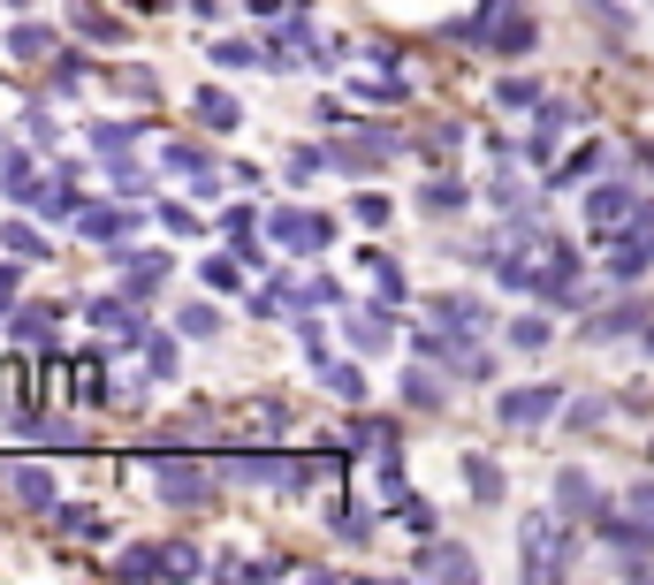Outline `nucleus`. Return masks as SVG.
Returning a JSON list of instances; mask_svg holds the SVG:
<instances>
[{"label":"nucleus","mask_w":654,"mask_h":585,"mask_svg":"<svg viewBox=\"0 0 654 585\" xmlns=\"http://www.w3.org/2000/svg\"><path fill=\"white\" fill-rule=\"evenodd\" d=\"M457 38H465V46H480V38H488L494 54L510 61V54H525L540 31H533V15H525V8H510V0H480V8L457 23Z\"/></svg>","instance_id":"f257e3e1"},{"label":"nucleus","mask_w":654,"mask_h":585,"mask_svg":"<svg viewBox=\"0 0 654 585\" xmlns=\"http://www.w3.org/2000/svg\"><path fill=\"white\" fill-rule=\"evenodd\" d=\"M517 548H525V578H563L579 540H571L556 517H525V525H517Z\"/></svg>","instance_id":"f03ea898"},{"label":"nucleus","mask_w":654,"mask_h":585,"mask_svg":"<svg viewBox=\"0 0 654 585\" xmlns=\"http://www.w3.org/2000/svg\"><path fill=\"white\" fill-rule=\"evenodd\" d=\"M267 236H275L282 251L313 259V251L335 244V213H313V206H275V213H267Z\"/></svg>","instance_id":"7ed1b4c3"},{"label":"nucleus","mask_w":654,"mask_h":585,"mask_svg":"<svg viewBox=\"0 0 654 585\" xmlns=\"http://www.w3.org/2000/svg\"><path fill=\"white\" fill-rule=\"evenodd\" d=\"M153 479H161V502H175V510H198L213 494V471L198 456H175V448H153Z\"/></svg>","instance_id":"20e7f679"},{"label":"nucleus","mask_w":654,"mask_h":585,"mask_svg":"<svg viewBox=\"0 0 654 585\" xmlns=\"http://www.w3.org/2000/svg\"><path fill=\"white\" fill-rule=\"evenodd\" d=\"M556 411H563V388H556V381H533V388H510V396L494 403V419H502V426H517V434H533V426H548Z\"/></svg>","instance_id":"39448f33"},{"label":"nucleus","mask_w":654,"mask_h":585,"mask_svg":"<svg viewBox=\"0 0 654 585\" xmlns=\"http://www.w3.org/2000/svg\"><path fill=\"white\" fill-rule=\"evenodd\" d=\"M647 267H654V206H640V213H632V221L617 229V251H609V274H617V282H640Z\"/></svg>","instance_id":"423d86ee"},{"label":"nucleus","mask_w":654,"mask_h":585,"mask_svg":"<svg viewBox=\"0 0 654 585\" xmlns=\"http://www.w3.org/2000/svg\"><path fill=\"white\" fill-rule=\"evenodd\" d=\"M556 517H571V525H602L609 502H602V487H594L586 471H563V479H556Z\"/></svg>","instance_id":"0eeeda50"},{"label":"nucleus","mask_w":654,"mask_h":585,"mask_svg":"<svg viewBox=\"0 0 654 585\" xmlns=\"http://www.w3.org/2000/svg\"><path fill=\"white\" fill-rule=\"evenodd\" d=\"M84 319H92L100 335H115V342H145V312H138L130 296H92Z\"/></svg>","instance_id":"6e6552de"},{"label":"nucleus","mask_w":654,"mask_h":585,"mask_svg":"<svg viewBox=\"0 0 654 585\" xmlns=\"http://www.w3.org/2000/svg\"><path fill=\"white\" fill-rule=\"evenodd\" d=\"M0 411H8V419H31V411H38V365L0 358Z\"/></svg>","instance_id":"1a4fd4ad"},{"label":"nucleus","mask_w":654,"mask_h":585,"mask_svg":"<svg viewBox=\"0 0 654 585\" xmlns=\"http://www.w3.org/2000/svg\"><path fill=\"white\" fill-rule=\"evenodd\" d=\"M161 160H167V175H183L198 198H213V190H221V167H213V152H206V145H167Z\"/></svg>","instance_id":"9d476101"},{"label":"nucleus","mask_w":654,"mask_h":585,"mask_svg":"<svg viewBox=\"0 0 654 585\" xmlns=\"http://www.w3.org/2000/svg\"><path fill=\"white\" fill-rule=\"evenodd\" d=\"M434 327H449L457 342H480L488 335V304L480 296H434Z\"/></svg>","instance_id":"9b49d317"},{"label":"nucleus","mask_w":654,"mask_h":585,"mask_svg":"<svg viewBox=\"0 0 654 585\" xmlns=\"http://www.w3.org/2000/svg\"><path fill=\"white\" fill-rule=\"evenodd\" d=\"M640 213V198H632V183H602L594 198H586V229H624Z\"/></svg>","instance_id":"f8f14e48"},{"label":"nucleus","mask_w":654,"mask_h":585,"mask_svg":"<svg viewBox=\"0 0 654 585\" xmlns=\"http://www.w3.org/2000/svg\"><path fill=\"white\" fill-rule=\"evenodd\" d=\"M0 479H8V494H15L31 517H46V510H54V471H38V464H8Z\"/></svg>","instance_id":"ddd939ff"},{"label":"nucleus","mask_w":654,"mask_h":585,"mask_svg":"<svg viewBox=\"0 0 654 585\" xmlns=\"http://www.w3.org/2000/svg\"><path fill=\"white\" fill-rule=\"evenodd\" d=\"M313 373H320L327 396H342V403H365V373H358V365H342V358H327L320 342H313Z\"/></svg>","instance_id":"4468645a"},{"label":"nucleus","mask_w":654,"mask_h":585,"mask_svg":"<svg viewBox=\"0 0 654 585\" xmlns=\"http://www.w3.org/2000/svg\"><path fill=\"white\" fill-rule=\"evenodd\" d=\"M130 221H138V213H122V206H84V213H77V229H84L92 244H107V251H122Z\"/></svg>","instance_id":"2eb2a0df"},{"label":"nucleus","mask_w":654,"mask_h":585,"mask_svg":"<svg viewBox=\"0 0 654 585\" xmlns=\"http://www.w3.org/2000/svg\"><path fill=\"white\" fill-rule=\"evenodd\" d=\"M54 327H61V312H54V304H31V312H8V335H15L23 350H54Z\"/></svg>","instance_id":"dca6fc26"},{"label":"nucleus","mask_w":654,"mask_h":585,"mask_svg":"<svg viewBox=\"0 0 654 585\" xmlns=\"http://www.w3.org/2000/svg\"><path fill=\"white\" fill-rule=\"evenodd\" d=\"M579 115L563 107V100H540V122H533V160H548V152L563 145V130H571Z\"/></svg>","instance_id":"f3484780"},{"label":"nucleus","mask_w":654,"mask_h":585,"mask_svg":"<svg viewBox=\"0 0 654 585\" xmlns=\"http://www.w3.org/2000/svg\"><path fill=\"white\" fill-rule=\"evenodd\" d=\"M198 122H206V130H244V107H236V92L206 84V92H198Z\"/></svg>","instance_id":"a211bd4d"},{"label":"nucleus","mask_w":654,"mask_h":585,"mask_svg":"<svg viewBox=\"0 0 654 585\" xmlns=\"http://www.w3.org/2000/svg\"><path fill=\"white\" fill-rule=\"evenodd\" d=\"M472 571H480V563H472L465 548H427V555H419V578H472Z\"/></svg>","instance_id":"6ab92c4d"},{"label":"nucleus","mask_w":654,"mask_h":585,"mask_svg":"<svg viewBox=\"0 0 654 585\" xmlns=\"http://www.w3.org/2000/svg\"><path fill=\"white\" fill-rule=\"evenodd\" d=\"M115 578H167V548H161V540H145V548H130V555L115 563Z\"/></svg>","instance_id":"aec40b11"},{"label":"nucleus","mask_w":654,"mask_h":585,"mask_svg":"<svg viewBox=\"0 0 654 585\" xmlns=\"http://www.w3.org/2000/svg\"><path fill=\"white\" fill-rule=\"evenodd\" d=\"M465 487H472L480 502H502V464H494V456H480V448H472V456H465Z\"/></svg>","instance_id":"412c9836"},{"label":"nucleus","mask_w":654,"mask_h":585,"mask_svg":"<svg viewBox=\"0 0 654 585\" xmlns=\"http://www.w3.org/2000/svg\"><path fill=\"white\" fill-rule=\"evenodd\" d=\"M0 190H8V198H15V206H23V198H38V190H46V183H38V167H31V160H23V152H8V167H0Z\"/></svg>","instance_id":"4be33fe9"},{"label":"nucleus","mask_w":654,"mask_h":585,"mask_svg":"<svg viewBox=\"0 0 654 585\" xmlns=\"http://www.w3.org/2000/svg\"><path fill=\"white\" fill-rule=\"evenodd\" d=\"M404 403H419V411H442V403H449L442 381H434V365H411V373H404Z\"/></svg>","instance_id":"5701e85b"},{"label":"nucleus","mask_w":654,"mask_h":585,"mask_svg":"<svg viewBox=\"0 0 654 585\" xmlns=\"http://www.w3.org/2000/svg\"><path fill=\"white\" fill-rule=\"evenodd\" d=\"M122 267H130V296H153V290H161V282H167V251H145V259L130 251Z\"/></svg>","instance_id":"b1692460"},{"label":"nucleus","mask_w":654,"mask_h":585,"mask_svg":"<svg viewBox=\"0 0 654 585\" xmlns=\"http://www.w3.org/2000/svg\"><path fill=\"white\" fill-rule=\"evenodd\" d=\"M8 54H15V61H46V54H54V31H38V23H15V31H8Z\"/></svg>","instance_id":"393cba45"},{"label":"nucleus","mask_w":654,"mask_h":585,"mask_svg":"<svg viewBox=\"0 0 654 585\" xmlns=\"http://www.w3.org/2000/svg\"><path fill=\"white\" fill-rule=\"evenodd\" d=\"M640 319H647V304L632 296V304H617V312H602V319H586V335H602V342H609V335H632Z\"/></svg>","instance_id":"a878e982"},{"label":"nucleus","mask_w":654,"mask_h":585,"mask_svg":"<svg viewBox=\"0 0 654 585\" xmlns=\"http://www.w3.org/2000/svg\"><path fill=\"white\" fill-rule=\"evenodd\" d=\"M54 525H61V533H77V540H107V517H100V510H77V502H69V510L54 502Z\"/></svg>","instance_id":"bb28decb"},{"label":"nucleus","mask_w":654,"mask_h":585,"mask_svg":"<svg viewBox=\"0 0 654 585\" xmlns=\"http://www.w3.org/2000/svg\"><path fill=\"white\" fill-rule=\"evenodd\" d=\"M0 244H8L15 259H46V251H54V244H46V236H38L31 221H8V229H0Z\"/></svg>","instance_id":"cd10ccee"},{"label":"nucleus","mask_w":654,"mask_h":585,"mask_svg":"<svg viewBox=\"0 0 654 585\" xmlns=\"http://www.w3.org/2000/svg\"><path fill=\"white\" fill-rule=\"evenodd\" d=\"M350 441H358V448H381V456H396V426H388V419H350Z\"/></svg>","instance_id":"c85d7f7f"},{"label":"nucleus","mask_w":654,"mask_h":585,"mask_svg":"<svg viewBox=\"0 0 654 585\" xmlns=\"http://www.w3.org/2000/svg\"><path fill=\"white\" fill-rule=\"evenodd\" d=\"M161 548H167V578H206V555L190 540H161Z\"/></svg>","instance_id":"c756f323"},{"label":"nucleus","mask_w":654,"mask_h":585,"mask_svg":"<svg viewBox=\"0 0 654 585\" xmlns=\"http://www.w3.org/2000/svg\"><path fill=\"white\" fill-rule=\"evenodd\" d=\"M138 350H145V373H153V381H175V342H167V335H145Z\"/></svg>","instance_id":"7c9ffc66"},{"label":"nucleus","mask_w":654,"mask_h":585,"mask_svg":"<svg viewBox=\"0 0 654 585\" xmlns=\"http://www.w3.org/2000/svg\"><path fill=\"white\" fill-rule=\"evenodd\" d=\"M213 61H221V69H267V54H259V46H244V38H221V46H213Z\"/></svg>","instance_id":"2f4dec72"},{"label":"nucleus","mask_w":654,"mask_h":585,"mask_svg":"<svg viewBox=\"0 0 654 585\" xmlns=\"http://www.w3.org/2000/svg\"><path fill=\"white\" fill-rule=\"evenodd\" d=\"M373 290H381V304H404V267L381 259V251H373Z\"/></svg>","instance_id":"473e14b6"},{"label":"nucleus","mask_w":654,"mask_h":585,"mask_svg":"<svg viewBox=\"0 0 654 585\" xmlns=\"http://www.w3.org/2000/svg\"><path fill=\"white\" fill-rule=\"evenodd\" d=\"M77 31H84V38H100V46H115V38H122V23H115V15H100V8H77Z\"/></svg>","instance_id":"72a5a7b5"},{"label":"nucleus","mask_w":654,"mask_h":585,"mask_svg":"<svg viewBox=\"0 0 654 585\" xmlns=\"http://www.w3.org/2000/svg\"><path fill=\"white\" fill-rule=\"evenodd\" d=\"M244 282V251H229V259H206V290H236Z\"/></svg>","instance_id":"f704fd0d"},{"label":"nucleus","mask_w":654,"mask_h":585,"mask_svg":"<svg viewBox=\"0 0 654 585\" xmlns=\"http://www.w3.org/2000/svg\"><path fill=\"white\" fill-rule=\"evenodd\" d=\"M350 342H358V350H388V319L358 312V319H350Z\"/></svg>","instance_id":"c9c22d12"},{"label":"nucleus","mask_w":654,"mask_h":585,"mask_svg":"<svg viewBox=\"0 0 654 585\" xmlns=\"http://www.w3.org/2000/svg\"><path fill=\"white\" fill-rule=\"evenodd\" d=\"M602 419H609V396H579L571 403V434H594Z\"/></svg>","instance_id":"e433bc0d"},{"label":"nucleus","mask_w":654,"mask_h":585,"mask_svg":"<svg viewBox=\"0 0 654 585\" xmlns=\"http://www.w3.org/2000/svg\"><path fill=\"white\" fill-rule=\"evenodd\" d=\"M130 138H138L130 122H100V130H92V145L107 152V160H122V152H130Z\"/></svg>","instance_id":"4c0bfd02"},{"label":"nucleus","mask_w":654,"mask_h":585,"mask_svg":"<svg viewBox=\"0 0 654 585\" xmlns=\"http://www.w3.org/2000/svg\"><path fill=\"white\" fill-rule=\"evenodd\" d=\"M23 130H31V145H61V122H54L46 107H31V115H23Z\"/></svg>","instance_id":"58836bf2"},{"label":"nucleus","mask_w":654,"mask_h":585,"mask_svg":"<svg viewBox=\"0 0 654 585\" xmlns=\"http://www.w3.org/2000/svg\"><path fill=\"white\" fill-rule=\"evenodd\" d=\"M465 206V183H427V213H457Z\"/></svg>","instance_id":"ea45409f"},{"label":"nucleus","mask_w":654,"mask_h":585,"mask_svg":"<svg viewBox=\"0 0 654 585\" xmlns=\"http://www.w3.org/2000/svg\"><path fill=\"white\" fill-rule=\"evenodd\" d=\"M494 107H533V84H525V77H502V84H494Z\"/></svg>","instance_id":"a19ab883"},{"label":"nucleus","mask_w":654,"mask_h":585,"mask_svg":"<svg viewBox=\"0 0 654 585\" xmlns=\"http://www.w3.org/2000/svg\"><path fill=\"white\" fill-rule=\"evenodd\" d=\"M510 342H517V350H540V342H548V319H510Z\"/></svg>","instance_id":"79ce46f5"},{"label":"nucleus","mask_w":654,"mask_h":585,"mask_svg":"<svg viewBox=\"0 0 654 585\" xmlns=\"http://www.w3.org/2000/svg\"><path fill=\"white\" fill-rule=\"evenodd\" d=\"M488 198H494V206H502V213H517V206H525V198H533V190H525V183H517V175H502V183H494Z\"/></svg>","instance_id":"37998d69"},{"label":"nucleus","mask_w":654,"mask_h":585,"mask_svg":"<svg viewBox=\"0 0 654 585\" xmlns=\"http://www.w3.org/2000/svg\"><path fill=\"white\" fill-rule=\"evenodd\" d=\"M213 327H221L213 304H190V312H183V335H213Z\"/></svg>","instance_id":"c03bdc74"},{"label":"nucleus","mask_w":654,"mask_h":585,"mask_svg":"<svg viewBox=\"0 0 654 585\" xmlns=\"http://www.w3.org/2000/svg\"><path fill=\"white\" fill-rule=\"evenodd\" d=\"M305 312H320V304H342V282H305V296H297Z\"/></svg>","instance_id":"a18cd8bd"},{"label":"nucleus","mask_w":654,"mask_h":585,"mask_svg":"<svg viewBox=\"0 0 654 585\" xmlns=\"http://www.w3.org/2000/svg\"><path fill=\"white\" fill-rule=\"evenodd\" d=\"M320 167H327V152H313V145H305V152H290V175H297V183H313Z\"/></svg>","instance_id":"49530a36"},{"label":"nucleus","mask_w":654,"mask_h":585,"mask_svg":"<svg viewBox=\"0 0 654 585\" xmlns=\"http://www.w3.org/2000/svg\"><path fill=\"white\" fill-rule=\"evenodd\" d=\"M358 221H365V229H381V221H388V198H381V190H365V198H358Z\"/></svg>","instance_id":"de8ad7c7"},{"label":"nucleus","mask_w":654,"mask_h":585,"mask_svg":"<svg viewBox=\"0 0 654 585\" xmlns=\"http://www.w3.org/2000/svg\"><path fill=\"white\" fill-rule=\"evenodd\" d=\"M161 221L175 229V236H198V213H190V206H161Z\"/></svg>","instance_id":"09e8293b"},{"label":"nucleus","mask_w":654,"mask_h":585,"mask_svg":"<svg viewBox=\"0 0 654 585\" xmlns=\"http://www.w3.org/2000/svg\"><path fill=\"white\" fill-rule=\"evenodd\" d=\"M632 517H640V525H654V479H640V487H632Z\"/></svg>","instance_id":"8fccbe9b"},{"label":"nucleus","mask_w":654,"mask_h":585,"mask_svg":"<svg viewBox=\"0 0 654 585\" xmlns=\"http://www.w3.org/2000/svg\"><path fill=\"white\" fill-rule=\"evenodd\" d=\"M335 533H342V540H365V533H373V525H365V517H358V510H335Z\"/></svg>","instance_id":"3c124183"},{"label":"nucleus","mask_w":654,"mask_h":585,"mask_svg":"<svg viewBox=\"0 0 654 585\" xmlns=\"http://www.w3.org/2000/svg\"><path fill=\"white\" fill-rule=\"evenodd\" d=\"M244 8H252V15H267V23H275V15H297V8H305V0H244Z\"/></svg>","instance_id":"603ef678"},{"label":"nucleus","mask_w":654,"mask_h":585,"mask_svg":"<svg viewBox=\"0 0 654 585\" xmlns=\"http://www.w3.org/2000/svg\"><path fill=\"white\" fill-rule=\"evenodd\" d=\"M8 296H15V274L0 267V319H8Z\"/></svg>","instance_id":"864d4df0"},{"label":"nucleus","mask_w":654,"mask_h":585,"mask_svg":"<svg viewBox=\"0 0 654 585\" xmlns=\"http://www.w3.org/2000/svg\"><path fill=\"white\" fill-rule=\"evenodd\" d=\"M647 167H654V145H647Z\"/></svg>","instance_id":"5fc2aeb1"},{"label":"nucleus","mask_w":654,"mask_h":585,"mask_svg":"<svg viewBox=\"0 0 654 585\" xmlns=\"http://www.w3.org/2000/svg\"><path fill=\"white\" fill-rule=\"evenodd\" d=\"M647 350H654V335H647Z\"/></svg>","instance_id":"6e6d98bb"},{"label":"nucleus","mask_w":654,"mask_h":585,"mask_svg":"<svg viewBox=\"0 0 654 585\" xmlns=\"http://www.w3.org/2000/svg\"><path fill=\"white\" fill-rule=\"evenodd\" d=\"M15 8H23V0H15Z\"/></svg>","instance_id":"4d7b16f0"}]
</instances>
